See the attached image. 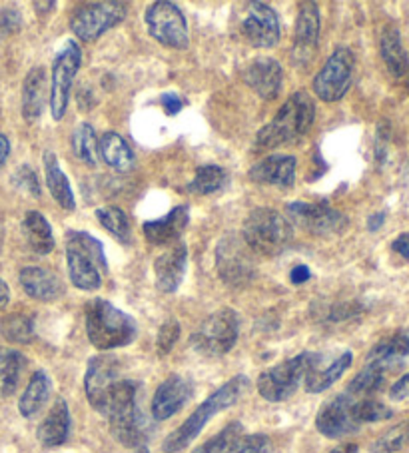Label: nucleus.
Listing matches in <instances>:
<instances>
[{
  "instance_id": "nucleus-1",
  "label": "nucleus",
  "mask_w": 409,
  "mask_h": 453,
  "mask_svg": "<svg viewBox=\"0 0 409 453\" xmlns=\"http://www.w3.org/2000/svg\"><path fill=\"white\" fill-rule=\"evenodd\" d=\"M316 120V104L308 92H296L286 100L272 122L258 132L254 140L256 150H274V148L292 144L312 128Z\"/></svg>"
},
{
  "instance_id": "nucleus-2",
  "label": "nucleus",
  "mask_w": 409,
  "mask_h": 453,
  "mask_svg": "<svg viewBox=\"0 0 409 453\" xmlns=\"http://www.w3.org/2000/svg\"><path fill=\"white\" fill-rule=\"evenodd\" d=\"M250 388V380L246 376H235L226 381L222 388H218L206 402L200 403L194 413L188 418L182 426L176 427L162 443L164 453H180L190 445L196 437L202 434V429L208 426V421L222 413L224 410L232 408L234 403L240 402V397L246 394Z\"/></svg>"
},
{
  "instance_id": "nucleus-3",
  "label": "nucleus",
  "mask_w": 409,
  "mask_h": 453,
  "mask_svg": "<svg viewBox=\"0 0 409 453\" xmlns=\"http://www.w3.org/2000/svg\"><path fill=\"white\" fill-rule=\"evenodd\" d=\"M86 335L100 351L126 348L136 340L138 324L130 314L118 310L104 298H94L86 303Z\"/></svg>"
},
{
  "instance_id": "nucleus-4",
  "label": "nucleus",
  "mask_w": 409,
  "mask_h": 453,
  "mask_svg": "<svg viewBox=\"0 0 409 453\" xmlns=\"http://www.w3.org/2000/svg\"><path fill=\"white\" fill-rule=\"evenodd\" d=\"M140 386L134 380H122L106 405L110 432L124 448H143L148 440V424L138 405Z\"/></svg>"
},
{
  "instance_id": "nucleus-5",
  "label": "nucleus",
  "mask_w": 409,
  "mask_h": 453,
  "mask_svg": "<svg viewBox=\"0 0 409 453\" xmlns=\"http://www.w3.org/2000/svg\"><path fill=\"white\" fill-rule=\"evenodd\" d=\"M68 276L78 290L96 292L102 274H108L104 246L89 232H68L66 236Z\"/></svg>"
},
{
  "instance_id": "nucleus-6",
  "label": "nucleus",
  "mask_w": 409,
  "mask_h": 453,
  "mask_svg": "<svg viewBox=\"0 0 409 453\" xmlns=\"http://www.w3.org/2000/svg\"><path fill=\"white\" fill-rule=\"evenodd\" d=\"M242 238L251 252L278 256L294 240V228L284 214L272 208H258L250 212L242 228Z\"/></svg>"
},
{
  "instance_id": "nucleus-7",
  "label": "nucleus",
  "mask_w": 409,
  "mask_h": 453,
  "mask_svg": "<svg viewBox=\"0 0 409 453\" xmlns=\"http://www.w3.org/2000/svg\"><path fill=\"white\" fill-rule=\"evenodd\" d=\"M313 354L312 351H302L294 357L286 359L274 368L262 372L258 376V394L264 397V400L272 403L286 402L292 397L297 388H300L302 381L305 380V373L312 364Z\"/></svg>"
},
{
  "instance_id": "nucleus-8",
  "label": "nucleus",
  "mask_w": 409,
  "mask_h": 453,
  "mask_svg": "<svg viewBox=\"0 0 409 453\" xmlns=\"http://www.w3.org/2000/svg\"><path fill=\"white\" fill-rule=\"evenodd\" d=\"M240 335L238 314L230 308H222L208 316L192 335V346L206 357H220L230 351Z\"/></svg>"
},
{
  "instance_id": "nucleus-9",
  "label": "nucleus",
  "mask_w": 409,
  "mask_h": 453,
  "mask_svg": "<svg viewBox=\"0 0 409 453\" xmlns=\"http://www.w3.org/2000/svg\"><path fill=\"white\" fill-rule=\"evenodd\" d=\"M144 20L150 36L166 49L186 50L190 46L188 20L176 3H168V0L152 3L148 6Z\"/></svg>"
},
{
  "instance_id": "nucleus-10",
  "label": "nucleus",
  "mask_w": 409,
  "mask_h": 453,
  "mask_svg": "<svg viewBox=\"0 0 409 453\" xmlns=\"http://www.w3.org/2000/svg\"><path fill=\"white\" fill-rule=\"evenodd\" d=\"M218 276L230 286H246L256 278L254 252L242 236L226 234L216 248Z\"/></svg>"
},
{
  "instance_id": "nucleus-11",
  "label": "nucleus",
  "mask_w": 409,
  "mask_h": 453,
  "mask_svg": "<svg viewBox=\"0 0 409 453\" xmlns=\"http://www.w3.org/2000/svg\"><path fill=\"white\" fill-rule=\"evenodd\" d=\"M82 65V50L74 41H66L62 46V50L57 54L52 65V74H50V112L52 119L60 122L65 119L68 100H70V90H73V82L76 78V73L81 70Z\"/></svg>"
},
{
  "instance_id": "nucleus-12",
  "label": "nucleus",
  "mask_w": 409,
  "mask_h": 453,
  "mask_svg": "<svg viewBox=\"0 0 409 453\" xmlns=\"http://www.w3.org/2000/svg\"><path fill=\"white\" fill-rule=\"evenodd\" d=\"M128 14V4L124 3H92L81 6L70 20V28L82 42H94L108 33L110 28L120 25Z\"/></svg>"
},
{
  "instance_id": "nucleus-13",
  "label": "nucleus",
  "mask_w": 409,
  "mask_h": 453,
  "mask_svg": "<svg viewBox=\"0 0 409 453\" xmlns=\"http://www.w3.org/2000/svg\"><path fill=\"white\" fill-rule=\"evenodd\" d=\"M353 66H356L353 52L345 49V46L336 49L316 78H313V92H316V96L324 100V103L342 100L351 86Z\"/></svg>"
},
{
  "instance_id": "nucleus-14",
  "label": "nucleus",
  "mask_w": 409,
  "mask_h": 453,
  "mask_svg": "<svg viewBox=\"0 0 409 453\" xmlns=\"http://www.w3.org/2000/svg\"><path fill=\"white\" fill-rule=\"evenodd\" d=\"M122 380L120 359L108 354L92 357L84 373L86 400H89L94 410L104 416L110 397H112L116 386Z\"/></svg>"
},
{
  "instance_id": "nucleus-15",
  "label": "nucleus",
  "mask_w": 409,
  "mask_h": 453,
  "mask_svg": "<svg viewBox=\"0 0 409 453\" xmlns=\"http://www.w3.org/2000/svg\"><path fill=\"white\" fill-rule=\"evenodd\" d=\"M288 218L300 226L302 230L310 232L312 236H329L340 234L348 228V218L340 210L332 208L326 202H289L286 206Z\"/></svg>"
},
{
  "instance_id": "nucleus-16",
  "label": "nucleus",
  "mask_w": 409,
  "mask_h": 453,
  "mask_svg": "<svg viewBox=\"0 0 409 453\" xmlns=\"http://www.w3.org/2000/svg\"><path fill=\"white\" fill-rule=\"evenodd\" d=\"M358 397L350 394H340L321 405L316 416V427L321 435L329 440H340L350 434H356L361 424L356 418Z\"/></svg>"
},
{
  "instance_id": "nucleus-17",
  "label": "nucleus",
  "mask_w": 409,
  "mask_h": 453,
  "mask_svg": "<svg viewBox=\"0 0 409 453\" xmlns=\"http://www.w3.org/2000/svg\"><path fill=\"white\" fill-rule=\"evenodd\" d=\"M242 36L254 49H274L280 42V19L276 11L266 3H251L243 17Z\"/></svg>"
},
{
  "instance_id": "nucleus-18",
  "label": "nucleus",
  "mask_w": 409,
  "mask_h": 453,
  "mask_svg": "<svg viewBox=\"0 0 409 453\" xmlns=\"http://www.w3.org/2000/svg\"><path fill=\"white\" fill-rule=\"evenodd\" d=\"M243 81L259 98L274 100L280 96L284 84V70L276 58L258 57L243 68Z\"/></svg>"
},
{
  "instance_id": "nucleus-19",
  "label": "nucleus",
  "mask_w": 409,
  "mask_h": 453,
  "mask_svg": "<svg viewBox=\"0 0 409 453\" xmlns=\"http://www.w3.org/2000/svg\"><path fill=\"white\" fill-rule=\"evenodd\" d=\"M192 397V381L184 376H170L162 381L152 397V416L156 421H166L184 408Z\"/></svg>"
},
{
  "instance_id": "nucleus-20",
  "label": "nucleus",
  "mask_w": 409,
  "mask_h": 453,
  "mask_svg": "<svg viewBox=\"0 0 409 453\" xmlns=\"http://www.w3.org/2000/svg\"><path fill=\"white\" fill-rule=\"evenodd\" d=\"M351 362V351H342V354L336 356L334 359H326V356L313 354L308 373H305L304 380L308 394H321L332 388L336 381L350 370Z\"/></svg>"
},
{
  "instance_id": "nucleus-21",
  "label": "nucleus",
  "mask_w": 409,
  "mask_h": 453,
  "mask_svg": "<svg viewBox=\"0 0 409 453\" xmlns=\"http://www.w3.org/2000/svg\"><path fill=\"white\" fill-rule=\"evenodd\" d=\"M320 41V6L318 3L297 4L296 35H294V62L310 60Z\"/></svg>"
},
{
  "instance_id": "nucleus-22",
  "label": "nucleus",
  "mask_w": 409,
  "mask_h": 453,
  "mask_svg": "<svg viewBox=\"0 0 409 453\" xmlns=\"http://www.w3.org/2000/svg\"><path fill=\"white\" fill-rule=\"evenodd\" d=\"M297 160L288 154L266 156L250 168V180L256 184L278 186V188H289L296 180Z\"/></svg>"
},
{
  "instance_id": "nucleus-23",
  "label": "nucleus",
  "mask_w": 409,
  "mask_h": 453,
  "mask_svg": "<svg viewBox=\"0 0 409 453\" xmlns=\"http://www.w3.org/2000/svg\"><path fill=\"white\" fill-rule=\"evenodd\" d=\"M188 270V248L186 244L172 246L168 252L156 257L154 262V278L156 288L162 294H174L180 284L184 282Z\"/></svg>"
},
{
  "instance_id": "nucleus-24",
  "label": "nucleus",
  "mask_w": 409,
  "mask_h": 453,
  "mask_svg": "<svg viewBox=\"0 0 409 453\" xmlns=\"http://www.w3.org/2000/svg\"><path fill=\"white\" fill-rule=\"evenodd\" d=\"M188 224H190V208L176 206L164 218L144 222L143 232L144 238L150 242L152 246H170L174 244L176 240H180V236H182L184 230L188 228Z\"/></svg>"
},
{
  "instance_id": "nucleus-25",
  "label": "nucleus",
  "mask_w": 409,
  "mask_h": 453,
  "mask_svg": "<svg viewBox=\"0 0 409 453\" xmlns=\"http://www.w3.org/2000/svg\"><path fill=\"white\" fill-rule=\"evenodd\" d=\"M19 280L22 290L38 302H54L65 292L62 280L54 272L41 268V265H27V268H22Z\"/></svg>"
},
{
  "instance_id": "nucleus-26",
  "label": "nucleus",
  "mask_w": 409,
  "mask_h": 453,
  "mask_svg": "<svg viewBox=\"0 0 409 453\" xmlns=\"http://www.w3.org/2000/svg\"><path fill=\"white\" fill-rule=\"evenodd\" d=\"M49 78L42 66H35L28 70L22 84V119L27 122L41 120L46 106V96H49Z\"/></svg>"
},
{
  "instance_id": "nucleus-27",
  "label": "nucleus",
  "mask_w": 409,
  "mask_h": 453,
  "mask_svg": "<svg viewBox=\"0 0 409 453\" xmlns=\"http://www.w3.org/2000/svg\"><path fill=\"white\" fill-rule=\"evenodd\" d=\"M70 410L68 403L58 397L57 402L49 411V416L42 419V424L36 429V437L41 441L42 448L52 449V448H60L62 443H66L68 435H70Z\"/></svg>"
},
{
  "instance_id": "nucleus-28",
  "label": "nucleus",
  "mask_w": 409,
  "mask_h": 453,
  "mask_svg": "<svg viewBox=\"0 0 409 453\" xmlns=\"http://www.w3.org/2000/svg\"><path fill=\"white\" fill-rule=\"evenodd\" d=\"M44 174H46V186L52 194L54 202L60 208L65 210H74L76 208V200H74V192L73 186H70L68 178L65 174V170L60 168V162L54 152H44Z\"/></svg>"
},
{
  "instance_id": "nucleus-29",
  "label": "nucleus",
  "mask_w": 409,
  "mask_h": 453,
  "mask_svg": "<svg viewBox=\"0 0 409 453\" xmlns=\"http://www.w3.org/2000/svg\"><path fill=\"white\" fill-rule=\"evenodd\" d=\"M380 52L391 76L404 78L409 73V57L404 49V42H401L399 30L396 27L390 25L382 30Z\"/></svg>"
},
{
  "instance_id": "nucleus-30",
  "label": "nucleus",
  "mask_w": 409,
  "mask_h": 453,
  "mask_svg": "<svg viewBox=\"0 0 409 453\" xmlns=\"http://www.w3.org/2000/svg\"><path fill=\"white\" fill-rule=\"evenodd\" d=\"M98 154L110 168L116 172H130L136 164L132 148L116 132H104L98 140Z\"/></svg>"
},
{
  "instance_id": "nucleus-31",
  "label": "nucleus",
  "mask_w": 409,
  "mask_h": 453,
  "mask_svg": "<svg viewBox=\"0 0 409 453\" xmlns=\"http://www.w3.org/2000/svg\"><path fill=\"white\" fill-rule=\"evenodd\" d=\"M50 392H52V381L49 378V373L44 370L35 372L25 389V394L20 395V402H19L20 416L27 419L35 418L36 413L44 408V403L49 402Z\"/></svg>"
},
{
  "instance_id": "nucleus-32",
  "label": "nucleus",
  "mask_w": 409,
  "mask_h": 453,
  "mask_svg": "<svg viewBox=\"0 0 409 453\" xmlns=\"http://www.w3.org/2000/svg\"><path fill=\"white\" fill-rule=\"evenodd\" d=\"M22 232L33 252L46 256L54 250V236H52V226L46 220L44 214L30 210L27 212L25 220H22Z\"/></svg>"
},
{
  "instance_id": "nucleus-33",
  "label": "nucleus",
  "mask_w": 409,
  "mask_h": 453,
  "mask_svg": "<svg viewBox=\"0 0 409 453\" xmlns=\"http://www.w3.org/2000/svg\"><path fill=\"white\" fill-rule=\"evenodd\" d=\"M396 368H391V365H385L382 362H367L366 368L361 370L356 378L350 381L348 386V392L353 397H369L375 392H380L382 386L385 384V378H388V373H391Z\"/></svg>"
},
{
  "instance_id": "nucleus-34",
  "label": "nucleus",
  "mask_w": 409,
  "mask_h": 453,
  "mask_svg": "<svg viewBox=\"0 0 409 453\" xmlns=\"http://www.w3.org/2000/svg\"><path fill=\"white\" fill-rule=\"evenodd\" d=\"M27 357L12 348L0 346V397H9L20 384Z\"/></svg>"
},
{
  "instance_id": "nucleus-35",
  "label": "nucleus",
  "mask_w": 409,
  "mask_h": 453,
  "mask_svg": "<svg viewBox=\"0 0 409 453\" xmlns=\"http://www.w3.org/2000/svg\"><path fill=\"white\" fill-rule=\"evenodd\" d=\"M405 357H409V332H397L391 338L375 343L374 349L369 351L367 362H382L397 370Z\"/></svg>"
},
{
  "instance_id": "nucleus-36",
  "label": "nucleus",
  "mask_w": 409,
  "mask_h": 453,
  "mask_svg": "<svg viewBox=\"0 0 409 453\" xmlns=\"http://www.w3.org/2000/svg\"><path fill=\"white\" fill-rule=\"evenodd\" d=\"M228 182V172L222 166H214V164H208V166H200L196 170L192 182L188 184V192L196 194V196H208V194H214L222 190Z\"/></svg>"
},
{
  "instance_id": "nucleus-37",
  "label": "nucleus",
  "mask_w": 409,
  "mask_h": 453,
  "mask_svg": "<svg viewBox=\"0 0 409 453\" xmlns=\"http://www.w3.org/2000/svg\"><path fill=\"white\" fill-rule=\"evenodd\" d=\"M0 335L12 343H28L35 340V318L22 311L4 316L0 319Z\"/></svg>"
},
{
  "instance_id": "nucleus-38",
  "label": "nucleus",
  "mask_w": 409,
  "mask_h": 453,
  "mask_svg": "<svg viewBox=\"0 0 409 453\" xmlns=\"http://www.w3.org/2000/svg\"><path fill=\"white\" fill-rule=\"evenodd\" d=\"M96 218L102 224V228L112 234V236L120 242V244H126V246L132 244V228H130L128 216L124 214V210L116 208V206L98 208Z\"/></svg>"
},
{
  "instance_id": "nucleus-39",
  "label": "nucleus",
  "mask_w": 409,
  "mask_h": 453,
  "mask_svg": "<svg viewBox=\"0 0 409 453\" xmlns=\"http://www.w3.org/2000/svg\"><path fill=\"white\" fill-rule=\"evenodd\" d=\"M73 150L78 160H82L86 166H96L98 160V138L96 132L89 122H82L73 134Z\"/></svg>"
},
{
  "instance_id": "nucleus-40",
  "label": "nucleus",
  "mask_w": 409,
  "mask_h": 453,
  "mask_svg": "<svg viewBox=\"0 0 409 453\" xmlns=\"http://www.w3.org/2000/svg\"><path fill=\"white\" fill-rule=\"evenodd\" d=\"M409 443V421L393 426L383 435L377 437L372 445V453H396Z\"/></svg>"
},
{
  "instance_id": "nucleus-41",
  "label": "nucleus",
  "mask_w": 409,
  "mask_h": 453,
  "mask_svg": "<svg viewBox=\"0 0 409 453\" xmlns=\"http://www.w3.org/2000/svg\"><path fill=\"white\" fill-rule=\"evenodd\" d=\"M240 435H243V426L240 421H234V424L226 426L222 432L210 437L206 443H202L200 448H196L192 453H228V449L232 448L234 441L238 440Z\"/></svg>"
},
{
  "instance_id": "nucleus-42",
  "label": "nucleus",
  "mask_w": 409,
  "mask_h": 453,
  "mask_svg": "<svg viewBox=\"0 0 409 453\" xmlns=\"http://www.w3.org/2000/svg\"><path fill=\"white\" fill-rule=\"evenodd\" d=\"M393 416V411L388 408V405L372 400V397H361V400L356 402V418L361 426L364 424H377V421L390 419Z\"/></svg>"
},
{
  "instance_id": "nucleus-43",
  "label": "nucleus",
  "mask_w": 409,
  "mask_h": 453,
  "mask_svg": "<svg viewBox=\"0 0 409 453\" xmlns=\"http://www.w3.org/2000/svg\"><path fill=\"white\" fill-rule=\"evenodd\" d=\"M12 184L17 186L19 190H22L28 196L41 198V184H38L36 172L28 166V164H22V166L12 174Z\"/></svg>"
},
{
  "instance_id": "nucleus-44",
  "label": "nucleus",
  "mask_w": 409,
  "mask_h": 453,
  "mask_svg": "<svg viewBox=\"0 0 409 453\" xmlns=\"http://www.w3.org/2000/svg\"><path fill=\"white\" fill-rule=\"evenodd\" d=\"M180 340V324L176 319H166L160 326L158 335H156V349H158L160 356H166L176 346Z\"/></svg>"
},
{
  "instance_id": "nucleus-45",
  "label": "nucleus",
  "mask_w": 409,
  "mask_h": 453,
  "mask_svg": "<svg viewBox=\"0 0 409 453\" xmlns=\"http://www.w3.org/2000/svg\"><path fill=\"white\" fill-rule=\"evenodd\" d=\"M267 445V437L264 434H243L238 440L234 441V445L228 453H262Z\"/></svg>"
},
{
  "instance_id": "nucleus-46",
  "label": "nucleus",
  "mask_w": 409,
  "mask_h": 453,
  "mask_svg": "<svg viewBox=\"0 0 409 453\" xmlns=\"http://www.w3.org/2000/svg\"><path fill=\"white\" fill-rule=\"evenodd\" d=\"M20 25H22V19L19 11L4 9L0 12V38H6L14 33H19Z\"/></svg>"
},
{
  "instance_id": "nucleus-47",
  "label": "nucleus",
  "mask_w": 409,
  "mask_h": 453,
  "mask_svg": "<svg viewBox=\"0 0 409 453\" xmlns=\"http://www.w3.org/2000/svg\"><path fill=\"white\" fill-rule=\"evenodd\" d=\"M160 104L164 108V112H166L168 116H176L180 111L184 108V98L178 95V92H164V95L160 96Z\"/></svg>"
},
{
  "instance_id": "nucleus-48",
  "label": "nucleus",
  "mask_w": 409,
  "mask_h": 453,
  "mask_svg": "<svg viewBox=\"0 0 409 453\" xmlns=\"http://www.w3.org/2000/svg\"><path fill=\"white\" fill-rule=\"evenodd\" d=\"M359 311V308L356 303H337L332 310H329V319H334V322H342L345 318H351L356 316Z\"/></svg>"
},
{
  "instance_id": "nucleus-49",
  "label": "nucleus",
  "mask_w": 409,
  "mask_h": 453,
  "mask_svg": "<svg viewBox=\"0 0 409 453\" xmlns=\"http://www.w3.org/2000/svg\"><path fill=\"white\" fill-rule=\"evenodd\" d=\"M390 395H391V400H396V402L407 400V397H409V373H405V376H401L396 381V384L391 386Z\"/></svg>"
},
{
  "instance_id": "nucleus-50",
  "label": "nucleus",
  "mask_w": 409,
  "mask_h": 453,
  "mask_svg": "<svg viewBox=\"0 0 409 453\" xmlns=\"http://www.w3.org/2000/svg\"><path fill=\"white\" fill-rule=\"evenodd\" d=\"M310 278H312V270L305 264H297V265H294V270L289 272V282L296 286L305 284Z\"/></svg>"
},
{
  "instance_id": "nucleus-51",
  "label": "nucleus",
  "mask_w": 409,
  "mask_h": 453,
  "mask_svg": "<svg viewBox=\"0 0 409 453\" xmlns=\"http://www.w3.org/2000/svg\"><path fill=\"white\" fill-rule=\"evenodd\" d=\"M391 248L396 250V252H397L401 257H404V260L409 262V232L399 234V236H397L396 240H393Z\"/></svg>"
},
{
  "instance_id": "nucleus-52",
  "label": "nucleus",
  "mask_w": 409,
  "mask_h": 453,
  "mask_svg": "<svg viewBox=\"0 0 409 453\" xmlns=\"http://www.w3.org/2000/svg\"><path fill=\"white\" fill-rule=\"evenodd\" d=\"M9 154H11V140L4 134H0V168H3V164L9 160Z\"/></svg>"
},
{
  "instance_id": "nucleus-53",
  "label": "nucleus",
  "mask_w": 409,
  "mask_h": 453,
  "mask_svg": "<svg viewBox=\"0 0 409 453\" xmlns=\"http://www.w3.org/2000/svg\"><path fill=\"white\" fill-rule=\"evenodd\" d=\"M383 222H385V214H383V212L369 216V220H367V230H369V232H377V230H380L382 226H383Z\"/></svg>"
},
{
  "instance_id": "nucleus-54",
  "label": "nucleus",
  "mask_w": 409,
  "mask_h": 453,
  "mask_svg": "<svg viewBox=\"0 0 409 453\" xmlns=\"http://www.w3.org/2000/svg\"><path fill=\"white\" fill-rule=\"evenodd\" d=\"M9 300H11L9 286H6L4 280H0V311H3L6 306H9Z\"/></svg>"
},
{
  "instance_id": "nucleus-55",
  "label": "nucleus",
  "mask_w": 409,
  "mask_h": 453,
  "mask_svg": "<svg viewBox=\"0 0 409 453\" xmlns=\"http://www.w3.org/2000/svg\"><path fill=\"white\" fill-rule=\"evenodd\" d=\"M329 453H359V449L356 443H343V445H340V448H336Z\"/></svg>"
},
{
  "instance_id": "nucleus-56",
  "label": "nucleus",
  "mask_w": 409,
  "mask_h": 453,
  "mask_svg": "<svg viewBox=\"0 0 409 453\" xmlns=\"http://www.w3.org/2000/svg\"><path fill=\"white\" fill-rule=\"evenodd\" d=\"M4 224L0 222V250H3V246H4Z\"/></svg>"
},
{
  "instance_id": "nucleus-57",
  "label": "nucleus",
  "mask_w": 409,
  "mask_h": 453,
  "mask_svg": "<svg viewBox=\"0 0 409 453\" xmlns=\"http://www.w3.org/2000/svg\"><path fill=\"white\" fill-rule=\"evenodd\" d=\"M136 453H148V449H146V445H143V448H138V449H136Z\"/></svg>"
}]
</instances>
